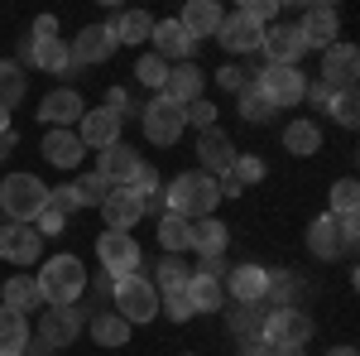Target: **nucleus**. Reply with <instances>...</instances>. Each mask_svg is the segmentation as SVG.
Segmentation results:
<instances>
[{
	"label": "nucleus",
	"instance_id": "nucleus-1",
	"mask_svg": "<svg viewBox=\"0 0 360 356\" xmlns=\"http://www.w3.org/2000/svg\"><path fill=\"white\" fill-rule=\"evenodd\" d=\"M217 202H221L217 178H212V173H202V168L178 173V178L164 188V207H168V212H178V217H188V221L217 217Z\"/></svg>",
	"mask_w": 360,
	"mask_h": 356
},
{
	"label": "nucleus",
	"instance_id": "nucleus-2",
	"mask_svg": "<svg viewBox=\"0 0 360 356\" xmlns=\"http://www.w3.org/2000/svg\"><path fill=\"white\" fill-rule=\"evenodd\" d=\"M34 279H39L44 308L82 303V294H86V265L77 260V255H53V260H44V270L34 274Z\"/></svg>",
	"mask_w": 360,
	"mask_h": 356
},
{
	"label": "nucleus",
	"instance_id": "nucleus-3",
	"mask_svg": "<svg viewBox=\"0 0 360 356\" xmlns=\"http://www.w3.org/2000/svg\"><path fill=\"white\" fill-rule=\"evenodd\" d=\"M0 207L10 221L34 226V217L49 207V183L39 173H10V178H0Z\"/></svg>",
	"mask_w": 360,
	"mask_h": 356
},
{
	"label": "nucleus",
	"instance_id": "nucleus-4",
	"mask_svg": "<svg viewBox=\"0 0 360 356\" xmlns=\"http://www.w3.org/2000/svg\"><path fill=\"white\" fill-rule=\"evenodd\" d=\"M111 299H115V313H120L130 328H135V323L144 328V323L159 318V289H154L144 274H125V279H115Z\"/></svg>",
	"mask_w": 360,
	"mask_h": 356
},
{
	"label": "nucleus",
	"instance_id": "nucleus-5",
	"mask_svg": "<svg viewBox=\"0 0 360 356\" xmlns=\"http://www.w3.org/2000/svg\"><path fill=\"white\" fill-rule=\"evenodd\" d=\"M139 121H144V140H149V145H159V149H168V145H178L183 130H188V106L168 102L164 92H159L149 106L139 111Z\"/></svg>",
	"mask_w": 360,
	"mask_h": 356
},
{
	"label": "nucleus",
	"instance_id": "nucleus-6",
	"mask_svg": "<svg viewBox=\"0 0 360 356\" xmlns=\"http://www.w3.org/2000/svg\"><path fill=\"white\" fill-rule=\"evenodd\" d=\"M86 318H91V308H82V303H63V308H49V313L39 318V332H34V342H39V347H49V352H63V347H72V342H77V332L86 328Z\"/></svg>",
	"mask_w": 360,
	"mask_h": 356
},
{
	"label": "nucleus",
	"instance_id": "nucleus-7",
	"mask_svg": "<svg viewBox=\"0 0 360 356\" xmlns=\"http://www.w3.org/2000/svg\"><path fill=\"white\" fill-rule=\"evenodd\" d=\"M250 82L259 87V97L269 102L274 111H288V106H298L303 102V92H307V78H303V68H259V78H250Z\"/></svg>",
	"mask_w": 360,
	"mask_h": 356
},
{
	"label": "nucleus",
	"instance_id": "nucleus-8",
	"mask_svg": "<svg viewBox=\"0 0 360 356\" xmlns=\"http://www.w3.org/2000/svg\"><path fill=\"white\" fill-rule=\"evenodd\" d=\"M312 318L303 308H278V313H264V328H259V342L269 347H307L312 342Z\"/></svg>",
	"mask_w": 360,
	"mask_h": 356
},
{
	"label": "nucleus",
	"instance_id": "nucleus-9",
	"mask_svg": "<svg viewBox=\"0 0 360 356\" xmlns=\"http://www.w3.org/2000/svg\"><path fill=\"white\" fill-rule=\"evenodd\" d=\"M96 255H101V270L111 274V279L139 274V241L130 231H101L96 236Z\"/></svg>",
	"mask_w": 360,
	"mask_h": 356
},
{
	"label": "nucleus",
	"instance_id": "nucleus-10",
	"mask_svg": "<svg viewBox=\"0 0 360 356\" xmlns=\"http://www.w3.org/2000/svg\"><path fill=\"white\" fill-rule=\"evenodd\" d=\"M39 255H44V236L25 226V221H5L0 226V260L5 265H39Z\"/></svg>",
	"mask_w": 360,
	"mask_h": 356
},
{
	"label": "nucleus",
	"instance_id": "nucleus-11",
	"mask_svg": "<svg viewBox=\"0 0 360 356\" xmlns=\"http://www.w3.org/2000/svg\"><path fill=\"white\" fill-rule=\"evenodd\" d=\"M82 116H86V102H82L77 87H53V92L39 102V121H44L49 130H72Z\"/></svg>",
	"mask_w": 360,
	"mask_h": 356
},
{
	"label": "nucleus",
	"instance_id": "nucleus-12",
	"mask_svg": "<svg viewBox=\"0 0 360 356\" xmlns=\"http://www.w3.org/2000/svg\"><path fill=\"white\" fill-rule=\"evenodd\" d=\"M259 54H264L269 68H298L303 54H307L298 25H269V29H264V39H259Z\"/></svg>",
	"mask_w": 360,
	"mask_h": 356
},
{
	"label": "nucleus",
	"instance_id": "nucleus-13",
	"mask_svg": "<svg viewBox=\"0 0 360 356\" xmlns=\"http://www.w3.org/2000/svg\"><path fill=\"white\" fill-rule=\"evenodd\" d=\"M360 78V49L356 44H332L327 54H322V78L317 82L332 87V92H351Z\"/></svg>",
	"mask_w": 360,
	"mask_h": 356
},
{
	"label": "nucleus",
	"instance_id": "nucleus-14",
	"mask_svg": "<svg viewBox=\"0 0 360 356\" xmlns=\"http://www.w3.org/2000/svg\"><path fill=\"white\" fill-rule=\"evenodd\" d=\"M149 44H154V54L164 58L168 68H173V63H193V54H197V39L178 25V15H173V20H154Z\"/></svg>",
	"mask_w": 360,
	"mask_h": 356
},
{
	"label": "nucleus",
	"instance_id": "nucleus-15",
	"mask_svg": "<svg viewBox=\"0 0 360 356\" xmlns=\"http://www.w3.org/2000/svg\"><path fill=\"white\" fill-rule=\"evenodd\" d=\"M115 34H111V25H86L72 44H68V54H72V63L77 68H96V63H111L115 58Z\"/></svg>",
	"mask_w": 360,
	"mask_h": 356
},
{
	"label": "nucleus",
	"instance_id": "nucleus-16",
	"mask_svg": "<svg viewBox=\"0 0 360 356\" xmlns=\"http://www.w3.org/2000/svg\"><path fill=\"white\" fill-rule=\"evenodd\" d=\"M135 168H139V149L125 145V140H115V145H106V149H96V168H91V173H101L111 188H130Z\"/></svg>",
	"mask_w": 360,
	"mask_h": 356
},
{
	"label": "nucleus",
	"instance_id": "nucleus-17",
	"mask_svg": "<svg viewBox=\"0 0 360 356\" xmlns=\"http://www.w3.org/2000/svg\"><path fill=\"white\" fill-rule=\"evenodd\" d=\"M336 29H341V20H336V10L332 5H307L303 10V20H298V34H303V49L312 54H327L336 44Z\"/></svg>",
	"mask_w": 360,
	"mask_h": 356
},
{
	"label": "nucleus",
	"instance_id": "nucleus-18",
	"mask_svg": "<svg viewBox=\"0 0 360 356\" xmlns=\"http://www.w3.org/2000/svg\"><path fill=\"white\" fill-rule=\"evenodd\" d=\"M231 164H236L231 135H226L221 125H217V130H202V135H197V168L212 173V178H221V173H231Z\"/></svg>",
	"mask_w": 360,
	"mask_h": 356
},
{
	"label": "nucleus",
	"instance_id": "nucleus-19",
	"mask_svg": "<svg viewBox=\"0 0 360 356\" xmlns=\"http://www.w3.org/2000/svg\"><path fill=\"white\" fill-rule=\"evenodd\" d=\"M120 130H125V121H120L115 111H106V106H91L82 121H77V140H82L86 149H106V145H115Z\"/></svg>",
	"mask_w": 360,
	"mask_h": 356
},
{
	"label": "nucleus",
	"instance_id": "nucleus-20",
	"mask_svg": "<svg viewBox=\"0 0 360 356\" xmlns=\"http://www.w3.org/2000/svg\"><path fill=\"white\" fill-rule=\"evenodd\" d=\"M164 97L178 102V106L202 102V97H207V73H202L197 63H173V68H168V82H164Z\"/></svg>",
	"mask_w": 360,
	"mask_h": 356
},
{
	"label": "nucleus",
	"instance_id": "nucleus-21",
	"mask_svg": "<svg viewBox=\"0 0 360 356\" xmlns=\"http://www.w3.org/2000/svg\"><path fill=\"white\" fill-rule=\"evenodd\" d=\"M39 154H44L53 168H77V164H82V154H86V145L77 140V130H44Z\"/></svg>",
	"mask_w": 360,
	"mask_h": 356
},
{
	"label": "nucleus",
	"instance_id": "nucleus-22",
	"mask_svg": "<svg viewBox=\"0 0 360 356\" xmlns=\"http://www.w3.org/2000/svg\"><path fill=\"white\" fill-rule=\"evenodd\" d=\"M307 250H312L317 260H336V255H346V250H351V241L341 236V226H336L332 212L312 217V226H307Z\"/></svg>",
	"mask_w": 360,
	"mask_h": 356
},
{
	"label": "nucleus",
	"instance_id": "nucleus-23",
	"mask_svg": "<svg viewBox=\"0 0 360 356\" xmlns=\"http://www.w3.org/2000/svg\"><path fill=\"white\" fill-rule=\"evenodd\" d=\"M221 20H226V10L217 5V0H188V5H183V15H178V25L188 29L197 44H202V39H217Z\"/></svg>",
	"mask_w": 360,
	"mask_h": 356
},
{
	"label": "nucleus",
	"instance_id": "nucleus-24",
	"mask_svg": "<svg viewBox=\"0 0 360 356\" xmlns=\"http://www.w3.org/2000/svg\"><path fill=\"white\" fill-rule=\"evenodd\" d=\"M101 217H106V231H130V226H139L144 207H139V197L130 188H111L106 202H101Z\"/></svg>",
	"mask_w": 360,
	"mask_h": 356
},
{
	"label": "nucleus",
	"instance_id": "nucleus-25",
	"mask_svg": "<svg viewBox=\"0 0 360 356\" xmlns=\"http://www.w3.org/2000/svg\"><path fill=\"white\" fill-rule=\"evenodd\" d=\"M217 39H221L231 54H255L259 39H264V29L255 25V20H245L240 10H231V15L221 20V29H217Z\"/></svg>",
	"mask_w": 360,
	"mask_h": 356
},
{
	"label": "nucleus",
	"instance_id": "nucleus-26",
	"mask_svg": "<svg viewBox=\"0 0 360 356\" xmlns=\"http://www.w3.org/2000/svg\"><path fill=\"white\" fill-rule=\"evenodd\" d=\"M264 284H269V270L255 265V260H250V265H236V270L226 274V294L236 303H259L264 299Z\"/></svg>",
	"mask_w": 360,
	"mask_h": 356
},
{
	"label": "nucleus",
	"instance_id": "nucleus-27",
	"mask_svg": "<svg viewBox=\"0 0 360 356\" xmlns=\"http://www.w3.org/2000/svg\"><path fill=\"white\" fill-rule=\"evenodd\" d=\"M183 294H188V303H193L197 313H217V308H226V279L193 270L188 284H183Z\"/></svg>",
	"mask_w": 360,
	"mask_h": 356
},
{
	"label": "nucleus",
	"instance_id": "nucleus-28",
	"mask_svg": "<svg viewBox=\"0 0 360 356\" xmlns=\"http://www.w3.org/2000/svg\"><path fill=\"white\" fill-rule=\"evenodd\" d=\"M0 294H5V308H15V313H34V308H44V294H39V279L34 274H10L5 284H0Z\"/></svg>",
	"mask_w": 360,
	"mask_h": 356
},
{
	"label": "nucleus",
	"instance_id": "nucleus-29",
	"mask_svg": "<svg viewBox=\"0 0 360 356\" xmlns=\"http://www.w3.org/2000/svg\"><path fill=\"white\" fill-rule=\"evenodd\" d=\"M226 246H231V226H226L221 217H202V221H193V250L202 255V260H212V255H226Z\"/></svg>",
	"mask_w": 360,
	"mask_h": 356
},
{
	"label": "nucleus",
	"instance_id": "nucleus-30",
	"mask_svg": "<svg viewBox=\"0 0 360 356\" xmlns=\"http://www.w3.org/2000/svg\"><path fill=\"white\" fill-rule=\"evenodd\" d=\"M29 68H39V73H53V78H72V73H77V63H72V54H68V44H63V39L34 44V54H29Z\"/></svg>",
	"mask_w": 360,
	"mask_h": 356
},
{
	"label": "nucleus",
	"instance_id": "nucleus-31",
	"mask_svg": "<svg viewBox=\"0 0 360 356\" xmlns=\"http://www.w3.org/2000/svg\"><path fill=\"white\" fill-rule=\"evenodd\" d=\"M283 149H288L293 159H312V154L322 149V125L307 121V116L288 121V130H283Z\"/></svg>",
	"mask_w": 360,
	"mask_h": 356
},
{
	"label": "nucleus",
	"instance_id": "nucleus-32",
	"mask_svg": "<svg viewBox=\"0 0 360 356\" xmlns=\"http://www.w3.org/2000/svg\"><path fill=\"white\" fill-rule=\"evenodd\" d=\"M29 342H34L29 318H25V313H15V308H0V356H25Z\"/></svg>",
	"mask_w": 360,
	"mask_h": 356
},
{
	"label": "nucleus",
	"instance_id": "nucleus-33",
	"mask_svg": "<svg viewBox=\"0 0 360 356\" xmlns=\"http://www.w3.org/2000/svg\"><path fill=\"white\" fill-rule=\"evenodd\" d=\"M86 332H91L96 347H125V342H130V323H125L120 313H106V308L86 318Z\"/></svg>",
	"mask_w": 360,
	"mask_h": 356
},
{
	"label": "nucleus",
	"instance_id": "nucleus-34",
	"mask_svg": "<svg viewBox=\"0 0 360 356\" xmlns=\"http://www.w3.org/2000/svg\"><path fill=\"white\" fill-rule=\"evenodd\" d=\"M264 313H278V308H298V279L288 270H269V284H264V299H259Z\"/></svg>",
	"mask_w": 360,
	"mask_h": 356
},
{
	"label": "nucleus",
	"instance_id": "nucleus-35",
	"mask_svg": "<svg viewBox=\"0 0 360 356\" xmlns=\"http://www.w3.org/2000/svg\"><path fill=\"white\" fill-rule=\"evenodd\" d=\"M111 34H115V44H149V34H154V20L144 15V10H125V15H115L111 20Z\"/></svg>",
	"mask_w": 360,
	"mask_h": 356
},
{
	"label": "nucleus",
	"instance_id": "nucleus-36",
	"mask_svg": "<svg viewBox=\"0 0 360 356\" xmlns=\"http://www.w3.org/2000/svg\"><path fill=\"white\" fill-rule=\"evenodd\" d=\"M159 246H164L168 255L193 250V221L178 217V212H164V217H159Z\"/></svg>",
	"mask_w": 360,
	"mask_h": 356
},
{
	"label": "nucleus",
	"instance_id": "nucleus-37",
	"mask_svg": "<svg viewBox=\"0 0 360 356\" xmlns=\"http://www.w3.org/2000/svg\"><path fill=\"white\" fill-rule=\"evenodd\" d=\"M188 274H193V265H188L183 255H164L149 284H154V289H159V299H164V294H178V289L188 284Z\"/></svg>",
	"mask_w": 360,
	"mask_h": 356
},
{
	"label": "nucleus",
	"instance_id": "nucleus-38",
	"mask_svg": "<svg viewBox=\"0 0 360 356\" xmlns=\"http://www.w3.org/2000/svg\"><path fill=\"white\" fill-rule=\"evenodd\" d=\"M25 87H29L25 68H20V63H10V58H0V106L15 111L20 102H25Z\"/></svg>",
	"mask_w": 360,
	"mask_h": 356
},
{
	"label": "nucleus",
	"instance_id": "nucleus-39",
	"mask_svg": "<svg viewBox=\"0 0 360 356\" xmlns=\"http://www.w3.org/2000/svg\"><path fill=\"white\" fill-rule=\"evenodd\" d=\"M226 323H231V332L240 342H250V337H259V328H264V308L259 303H236V308H226Z\"/></svg>",
	"mask_w": 360,
	"mask_h": 356
},
{
	"label": "nucleus",
	"instance_id": "nucleus-40",
	"mask_svg": "<svg viewBox=\"0 0 360 356\" xmlns=\"http://www.w3.org/2000/svg\"><path fill=\"white\" fill-rule=\"evenodd\" d=\"M356 207H360V183L346 173V178H336L332 183V217H356Z\"/></svg>",
	"mask_w": 360,
	"mask_h": 356
},
{
	"label": "nucleus",
	"instance_id": "nucleus-41",
	"mask_svg": "<svg viewBox=\"0 0 360 356\" xmlns=\"http://www.w3.org/2000/svg\"><path fill=\"white\" fill-rule=\"evenodd\" d=\"M327 116H332L341 130H356V125H360V97H356V87H351V92H336L332 106H327Z\"/></svg>",
	"mask_w": 360,
	"mask_h": 356
},
{
	"label": "nucleus",
	"instance_id": "nucleus-42",
	"mask_svg": "<svg viewBox=\"0 0 360 356\" xmlns=\"http://www.w3.org/2000/svg\"><path fill=\"white\" fill-rule=\"evenodd\" d=\"M72 192H77V207H101L106 192H111V183H106L101 173H82V178L72 183Z\"/></svg>",
	"mask_w": 360,
	"mask_h": 356
},
{
	"label": "nucleus",
	"instance_id": "nucleus-43",
	"mask_svg": "<svg viewBox=\"0 0 360 356\" xmlns=\"http://www.w3.org/2000/svg\"><path fill=\"white\" fill-rule=\"evenodd\" d=\"M135 78H139V87H154V92H164V82H168V63L159 54H144L135 63Z\"/></svg>",
	"mask_w": 360,
	"mask_h": 356
},
{
	"label": "nucleus",
	"instance_id": "nucleus-44",
	"mask_svg": "<svg viewBox=\"0 0 360 356\" xmlns=\"http://www.w3.org/2000/svg\"><path fill=\"white\" fill-rule=\"evenodd\" d=\"M264 173H269V168H264V159H255V154H236V164H231V178L245 192L255 188V183H264Z\"/></svg>",
	"mask_w": 360,
	"mask_h": 356
},
{
	"label": "nucleus",
	"instance_id": "nucleus-45",
	"mask_svg": "<svg viewBox=\"0 0 360 356\" xmlns=\"http://www.w3.org/2000/svg\"><path fill=\"white\" fill-rule=\"evenodd\" d=\"M240 116H245L250 125H264V121L274 116V106H269V102L259 97V87H255V82H250L245 92H240Z\"/></svg>",
	"mask_w": 360,
	"mask_h": 356
},
{
	"label": "nucleus",
	"instance_id": "nucleus-46",
	"mask_svg": "<svg viewBox=\"0 0 360 356\" xmlns=\"http://www.w3.org/2000/svg\"><path fill=\"white\" fill-rule=\"evenodd\" d=\"M159 313H164L168 323H193V318H197V308L188 303L183 289H178V294H164V299H159Z\"/></svg>",
	"mask_w": 360,
	"mask_h": 356
},
{
	"label": "nucleus",
	"instance_id": "nucleus-47",
	"mask_svg": "<svg viewBox=\"0 0 360 356\" xmlns=\"http://www.w3.org/2000/svg\"><path fill=\"white\" fill-rule=\"evenodd\" d=\"M240 15H245V20H255L259 29H269L278 20V0H245V5H240Z\"/></svg>",
	"mask_w": 360,
	"mask_h": 356
},
{
	"label": "nucleus",
	"instance_id": "nucleus-48",
	"mask_svg": "<svg viewBox=\"0 0 360 356\" xmlns=\"http://www.w3.org/2000/svg\"><path fill=\"white\" fill-rule=\"evenodd\" d=\"M188 125H197V135H202V130H217V106H212L207 97L193 102V106H188Z\"/></svg>",
	"mask_w": 360,
	"mask_h": 356
},
{
	"label": "nucleus",
	"instance_id": "nucleus-49",
	"mask_svg": "<svg viewBox=\"0 0 360 356\" xmlns=\"http://www.w3.org/2000/svg\"><path fill=\"white\" fill-rule=\"evenodd\" d=\"M49 207H53L63 221L72 217V212H77V192H72V183H63V188H49Z\"/></svg>",
	"mask_w": 360,
	"mask_h": 356
},
{
	"label": "nucleus",
	"instance_id": "nucleus-50",
	"mask_svg": "<svg viewBox=\"0 0 360 356\" xmlns=\"http://www.w3.org/2000/svg\"><path fill=\"white\" fill-rule=\"evenodd\" d=\"M217 87H221V92H236V97H240V92L250 87V73H240L236 63H231V68H217Z\"/></svg>",
	"mask_w": 360,
	"mask_h": 356
},
{
	"label": "nucleus",
	"instance_id": "nucleus-51",
	"mask_svg": "<svg viewBox=\"0 0 360 356\" xmlns=\"http://www.w3.org/2000/svg\"><path fill=\"white\" fill-rule=\"evenodd\" d=\"M101 106H106V111H115V116H120V121H125V116H139V111L130 106V92H125V87H111V92H106V102H101Z\"/></svg>",
	"mask_w": 360,
	"mask_h": 356
},
{
	"label": "nucleus",
	"instance_id": "nucleus-52",
	"mask_svg": "<svg viewBox=\"0 0 360 356\" xmlns=\"http://www.w3.org/2000/svg\"><path fill=\"white\" fill-rule=\"evenodd\" d=\"M63 226H68V221L58 217L53 207H44V212L34 217V231H39V236H63Z\"/></svg>",
	"mask_w": 360,
	"mask_h": 356
},
{
	"label": "nucleus",
	"instance_id": "nucleus-53",
	"mask_svg": "<svg viewBox=\"0 0 360 356\" xmlns=\"http://www.w3.org/2000/svg\"><path fill=\"white\" fill-rule=\"evenodd\" d=\"M29 39H34V44L58 39V20H53V15H39V20H34V29H29Z\"/></svg>",
	"mask_w": 360,
	"mask_h": 356
},
{
	"label": "nucleus",
	"instance_id": "nucleus-54",
	"mask_svg": "<svg viewBox=\"0 0 360 356\" xmlns=\"http://www.w3.org/2000/svg\"><path fill=\"white\" fill-rule=\"evenodd\" d=\"M332 97H336V92H332V87H322V82H312V87L303 92V102H312L317 111H327V106H332Z\"/></svg>",
	"mask_w": 360,
	"mask_h": 356
},
{
	"label": "nucleus",
	"instance_id": "nucleus-55",
	"mask_svg": "<svg viewBox=\"0 0 360 356\" xmlns=\"http://www.w3.org/2000/svg\"><path fill=\"white\" fill-rule=\"evenodd\" d=\"M197 270H202V274H217V279H226V274H231V265H226V255H212V260H202Z\"/></svg>",
	"mask_w": 360,
	"mask_h": 356
},
{
	"label": "nucleus",
	"instance_id": "nucleus-56",
	"mask_svg": "<svg viewBox=\"0 0 360 356\" xmlns=\"http://www.w3.org/2000/svg\"><path fill=\"white\" fill-rule=\"evenodd\" d=\"M240 356H274V347L259 342V337H250V342H240Z\"/></svg>",
	"mask_w": 360,
	"mask_h": 356
},
{
	"label": "nucleus",
	"instance_id": "nucleus-57",
	"mask_svg": "<svg viewBox=\"0 0 360 356\" xmlns=\"http://www.w3.org/2000/svg\"><path fill=\"white\" fill-rule=\"evenodd\" d=\"M10 149H15V130H0V159H10Z\"/></svg>",
	"mask_w": 360,
	"mask_h": 356
},
{
	"label": "nucleus",
	"instance_id": "nucleus-58",
	"mask_svg": "<svg viewBox=\"0 0 360 356\" xmlns=\"http://www.w3.org/2000/svg\"><path fill=\"white\" fill-rule=\"evenodd\" d=\"M25 356H53V352H49V347H39V342H29V347H25Z\"/></svg>",
	"mask_w": 360,
	"mask_h": 356
},
{
	"label": "nucleus",
	"instance_id": "nucleus-59",
	"mask_svg": "<svg viewBox=\"0 0 360 356\" xmlns=\"http://www.w3.org/2000/svg\"><path fill=\"white\" fill-rule=\"evenodd\" d=\"M327 356H360L356 347H327Z\"/></svg>",
	"mask_w": 360,
	"mask_h": 356
},
{
	"label": "nucleus",
	"instance_id": "nucleus-60",
	"mask_svg": "<svg viewBox=\"0 0 360 356\" xmlns=\"http://www.w3.org/2000/svg\"><path fill=\"white\" fill-rule=\"evenodd\" d=\"M274 356H307L303 347H274Z\"/></svg>",
	"mask_w": 360,
	"mask_h": 356
},
{
	"label": "nucleus",
	"instance_id": "nucleus-61",
	"mask_svg": "<svg viewBox=\"0 0 360 356\" xmlns=\"http://www.w3.org/2000/svg\"><path fill=\"white\" fill-rule=\"evenodd\" d=\"M0 130H10V111L0 106Z\"/></svg>",
	"mask_w": 360,
	"mask_h": 356
},
{
	"label": "nucleus",
	"instance_id": "nucleus-62",
	"mask_svg": "<svg viewBox=\"0 0 360 356\" xmlns=\"http://www.w3.org/2000/svg\"><path fill=\"white\" fill-rule=\"evenodd\" d=\"M188 356H193V352H188Z\"/></svg>",
	"mask_w": 360,
	"mask_h": 356
}]
</instances>
